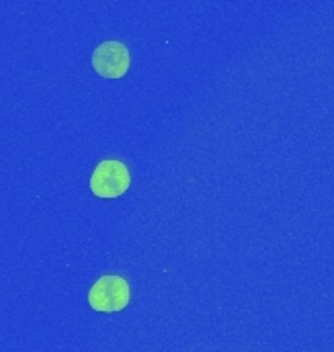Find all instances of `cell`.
Listing matches in <instances>:
<instances>
[{
  "mask_svg": "<svg viewBox=\"0 0 334 352\" xmlns=\"http://www.w3.org/2000/svg\"><path fill=\"white\" fill-rule=\"evenodd\" d=\"M92 67L104 78H122L131 67L129 50L120 41H104L92 53Z\"/></svg>",
  "mask_w": 334,
  "mask_h": 352,
  "instance_id": "cell-3",
  "label": "cell"
},
{
  "mask_svg": "<svg viewBox=\"0 0 334 352\" xmlns=\"http://www.w3.org/2000/svg\"><path fill=\"white\" fill-rule=\"evenodd\" d=\"M131 186V175L129 168L122 161L115 159H106L100 161L90 176V190L94 196L111 200L120 198Z\"/></svg>",
  "mask_w": 334,
  "mask_h": 352,
  "instance_id": "cell-2",
  "label": "cell"
},
{
  "mask_svg": "<svg viewBox=\"0 0 334 352\" xmlns=\"http://www.w3.org/2000/svg\"><path fill=\"white\" fill-rule=\"evenodd\" d=\"M131 300L129 282L115 274H106L98 278L92 288L88 289V303L94 311L100 314H115L125 309Z\"/></svg>",
  "mask_w": 334,
  "mask_h": 352,
  "instance_id": "cell-1",
  "label": "cell"
}]
</instances>
